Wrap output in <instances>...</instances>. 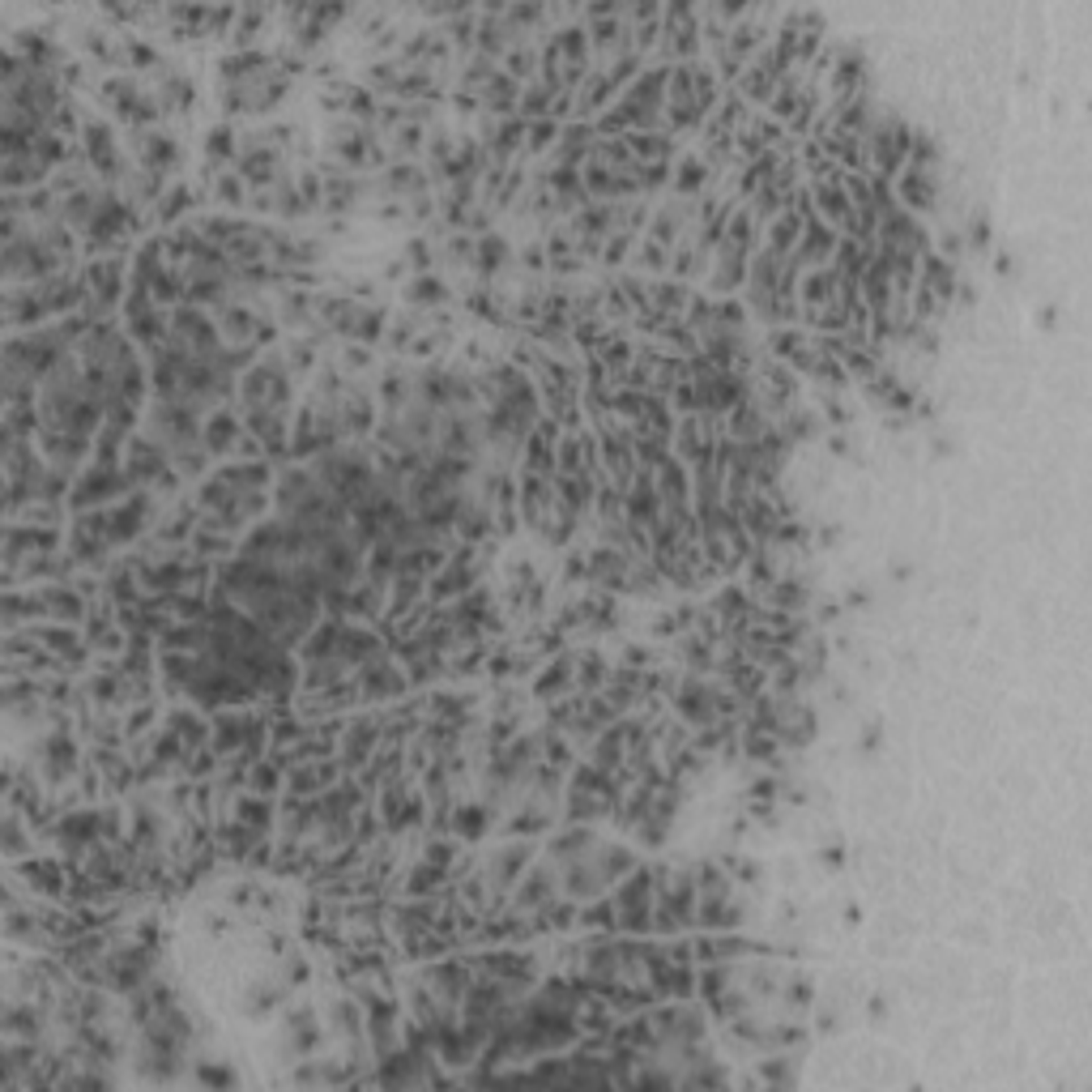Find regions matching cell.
Instances as JSON below:
<instances>
[{"instance_id": "cell-47", "label": "cell", "mask_w": 1092, "mask_h": 1092, "mask_svg": "<svg viewBox=\"0 0 1092 1092\" xmlns=\"http://www.w3.org/2000/svg\"><path fill=\"white\" fill-rule=\"evenodd\" d=\"M449 256H452V261H465V256H470V239H465V235L452 239V243H449Z\"/></svg>"}, {"instance_id": "cell-18", "label": "cell", "mask_w": 1092, "mask_h": 1092, "mask_svg": "<svg viewBox=\"0 0 1092 1092\" xmlns=\"http://www.w3.org/2000/svg\"><path fill=\"white\" fill-rule=\"evenodd\" d=\"M572 670H576V658L572 653H563L560 661H551L542 674H538V683H533V696H542V700H555V696H563L568 687H572Z\"/></svg>"}, {"instance_id": "cell-9", "label": "cell", "mask_w": 1092, "mask_h": 1092, "mask_svg": "<svg viewBox=\"0 0 1092 1092\" xmlns=\"http://www.w3.org/2000/svg\"><path fill=\"white\" fill-rule=\"evenodd\" d=\"M150 512H154V500H150L145 491L128 495L124 504L107 508V538H112V542H133V538H137V533L145 530Z\"/></svg>"}, {"instance_id": "cell-7", "label": "cell", "mask_w": 1092, "mask_h": 1092, "mask_svg": "<svg viewBox=\"0 0 1092 1092\" xmlns=\"http://www.w3.org/2000/svg\"><path fill=\"white\" fill-rule=\"evenodd\" d=\"M875 167H879V175L888 180V175H897L905 163H909V145H913V133L905 124H900L897 115H888L879 128H875Z\"/></svg>"}, {"instance_id": "cell-6", "label": "cell", "mask_w": 1092, "mask_h": 1092, "mask_svg": "<svg viewBox=\"0 0 1092 1092\" xmlns=\"http://www.w3.org/2000/svg\"><path fill=\"white\" fill-rule=\"evenodd\" d=\"M171 470V452L158 444L154 435H133L124 449V478L137 487V482H150V478H163Z\"/></svg>"}, {"instance_id": "cell-44", "label": "cell", "mask_w": 1092, "mask_h": 1092, "mask_svg": "<svg viewBox=\"0 0 1092 1092\" xmlns=\"http://www.w3.org/2000/svg\"><path fill=\"white\" fill-rule=\"evenodd\" d=\"M530 60H533L530 47H512V52H508V60H504V65H508L504 73H508V77H521V73H530Z\"/></svg>"}, {"instance_id": "cell-14", "label": "cell", "mask_w": 1092, "mask_h": 1092, "mask_svg": "<svg viewBox=\"0 0 1092 1092\" xmlns=\"http://www.w3.org/2000/svg\"><path fill=\"white\" fill-rule=\"evenodd\" d=\"M666 47H670L674 56H696V47H700V26H696V14L691 9H666Z\"/></svg>"}, {"instance_id": "cell-8", "label": "cell", "mask_w": 1092, "mask_h": 1092, "mask_svg": "<svg viewBox=\"0 0 1092 1092\" xmlns=\"http://www.w3.org/2000/svg\"><path fill=\"white\" fill-rule=\"evenodd\" d=\"M120 273H124V261H120V256L94 261V265L85 269V312H90V316L115 308V299H120Z\"/></svg>"}, {"instance_id": "cell-5", "label": "cell", "mask_w": 1092, "mask_h": 1092, "mask_svg": "<svg viewBox=\"0 0 1092 1092\" xmlns=\"http://www.w3.org/2000/svg\"><path fill=\"white\" fill-rule=\"evenodd\" d=\"M128 482L124 478V470H103V465H94L90 474H82L77 478V487H73V495H69V508L73 512H90L94 504H112V500H120V495H128Z\"/></svg>"}, {"instance_id": "cell-24", "label": "cell", "mask_w": 1092, "mask_h": 1092, "mask_svg": "<svg viewBox=\"0 0 1092 1092\" xmlns=\"http://www.w3.org/2000/svg\"><path fill=\"white\" fill-rule=\"evenodd\" d=\"M235 819L269 832V824H273V802H269L265 794H243V799L235 802Z\"/></svg>"}, {"instance_id": "cell-10", "label": "cell", "mask_w": 1092, "mask_h": 1092, "mask_svg": "<svg viewBox=\"0 0 1092 1092\" xmlns=\"http://www.w3.org/2000/svg\"><path fill=\"white\" fill-rule=\"evenodd\" d=\"M530 858H533V845H504L500 854H491V862H487L491 892H495V897H504L508 888L521 879V870L530 867Z\"/></svg>"}, {"instance_id": "cell-4", "label": "cell", "mask_w": 1092, "mask_h": 1092, "mask_svg": "<svg viewBox=\"0 0 1092 1092\" xmlns=\"http://www.w3.org/2000/svg\"><path fill=\"white\" fill-rule=\"evenodd\" d=\"M291 363L282 359V354H265L256 367H248L243 372V380H239V397H243V406H273V410H286L291 406Z\"/></svg>"}, {"instance_id": "cell-19", "label": "cell", "mask_w": 1092, "mask_h": 1092, "mask_svg": "<svg viewBox=\"0 0 1092 1092\" xmlns=\"http://www.w3.org/2000/svg\"><path fill=\"white\" fill-rule=\"evenodd\" d=\"M137 150H141V163H145V171H158V175H163V171L175 163V154H180V150H175V141L163 137V133H145V137L137 141Z\"/></svg>"}, {"instance_id": "cell-20", "label": "cell", "mask_w": 1092, "mask_h": 1092, "mask_svg": "<svg viewBox=\"0 0 1092 1092\" xmlns=\"http://www.w3.org/2000/svg\"><path fill=\"white\" fill-rule=\"evenodd\" d=\"M218 316H223L226 333L235 337V342H248V337H261V342H265V337H269V324H261V321H256V316H253V312H248V308H235V303H223V312H218Z\"/></svg>"}, {"instance_id": "cell-28", "label": "cell", "mask_w": 1092, "mask_h": 1092, "mask_svg": "<svg viewBox=\"0 0 1092 1092\" xmlns=\"http://www.w3.org/2000/svg\"><path fill=\"white\" fill-rule=\"evenodd\" d=\"M704 180H709V171H704L700 158H683V163H679V175H674V188L683 196H691L704 188Z\"/></svg>"}, {"instance_id": "cell-25", "label": "cell", "mask_w": 1092, "mask_h": 1092, "mask_svg": "<svg viewBox=\"0 0 1092 1092\" xmlns=\"http://www.w3.org/2000/svg\"><path fill=\"white\" fill-rule=\"evenodd\" d=\"M521 133H525V120H504V124L491 133V154H495V163L508 167V154L521 145Z\"/></svg>"}, {"instance_id": "cell-40", "label": "cell", "mask_w": 1092, "mask_h": 1092, "mask_svg": "<svg viewBox=\"0 0 1092 1092\" xmlns=\"http://www.w3.org/2000/svg\"><path fill=\"white\" fill-rule=\"evenodd\" d=\"M815 432V422L807 410H785V440H807Z\"/></svg>"}, {"instance_id": "cell-48", "label": "cell", "mask_w": 1092, "mask_h": 1092, "mask_svg": "<svg viewBox=\"0 0 1092 1092\" xmlns=\"http://www.w3.org/2000/svg\"><path fill=\"white\" fill-rule=\"evenodd\" d=\"M346 363H351V367H363V363H367V354L359 351V346H354V351H346Z\"/></svg>"}, {"instance_id": "cell-11", "label": "cell", "mask_w": 1092, "mask_h": 1092, "mask_svg": "<svg viewBox=\"0 0 1092 1092\" xmlns=\"http://www.w3.org/2000/svg\"><path fill=\"white\" fill-rule=\"evenodd\" d=\"M243 427H239V414L235 410H213L210 419H205V427H201V444H205V452L210 457H218V452L226 449H239L243 444Z\"/></svg>"}, {"instance_id": "cell-12", "label": "cell", "mask_w": 1092, "mask_h": 1092, "mask_svg": "<svg viewBox=\"0 0 1092 1092\" xmlns=\"http://www.w3.org/2000/svg\"><path fill=\"white\" fill-rule=\"evenodd\" d=\"M82 141H85V158H90V167H94L98 175L115 180V175H120V154H115L112 133L98 124V120H90V124L82 128Z\"/></svg>"}, {"instance_id": "cell-3", "label": "cell", "mask_w": 1092, "mask_h": 1092, "mask_svg": "<svg viewBox=\"0 0 1092 1092\" xmlns=\"http://www.w3.org/2000/svg\"><path fill=\"white\" fill-rule=\"evenodd\" d=\"M666 82H670V73L666 69H653L649 77H640V82L631 85L628 94L619 98V107H611V112L598 120V128L602 133H615V128H649L658 124V112H661V90H666Z\"/></svg>"}, {"instance_id": "cell-37", "label": "cell", "mask_w": 1092, "mask_h": 1092, "mask_svg": "<svg viewBox=\"0 0 1092 1092\" xmlns=\"http://www.w3.org/2000/svg\"><path fill=\"white\" fill-rule=\"evenodd\" d=\"M205 150H210V158H231V154L239 158V150H235V133H231L226 124H223V128H213L210 137H205Z\"/></svg>"}, {"instance_id": "cell-13", "label": "cell", "mask_w": 1092, "mask_h": 1092, "mask_svg": "<svg viewBox=\"0 0 1092 1092\" xmlns=\"http://www.w3.org/2000/svg\"><path fill=\"white\" fill-rule=\"evenodd\" d=\"M39 769L47 772V781H69L73 777V769H77V742H73L65 730H56L52 739L43 742Z\"/></svg>"}, {"instance_id": "cell-27", "label": "cell", "mask_w": 1092, "mask_h": 1092, "mask_svg": "<svg viewBox=\"0 0 1092 1092\" xmlns=\"http://www.w3.org/2000/svg\"><path fill=\"white\" fill-rule=\"evenodd\" d=\"M406 299L410 303H444V299H449V286L440 278H432V273H419V278L410 282Z\"/></svg>"}, {"instance_id": "cell-34", "label": "cell", "mask_w": 1092, "mask_h": 1092, "mask_svg": "<svg viewBox=\"0 0 1092 1092\" xmlns=\"http://www.w3.org/2000/svg\"><path fill=\"white\" fill-rule=\"evenodd\" d=\"M26 849H30V845H26V837H22V815L9 811V815H5V854L22 858Z\"/></svg>"}, {"instance_id": "cell-16", "label": "cell", "mask_w": 1092, "mask_h": 1092, "mask_svg": "<svg viewBox=\"0 0 1092 1092\" xmlns=\"http://www.w3.org/2000/svg\"><path fill=\"white\" fill-rule=\"evenodd\" d=\"M235 163H239L235 175H243V180H253V184H269L278 175V154H273L269 145H261V141H248V145L239 150Z\"/></svg>"}, {"instance_id": "cell-45", "label": "cell", "mask_w": 1092, "mask_h": 1092, "mask_svg": "<svg viewBox=\"0 0 1092 1092\" xmlns=\"http://www.w3.org/2000/svg\"><path fill=\"white\" fill-rule=\"evenodd\" d=\"M218 196H223V201H231V205H239V201H243V184H239V175H223V184H218Z\"/></svg>"}, {"instance_id": "cell-39", "label": "cell", "mask_w": 1092, "mask_h": 1092, "mask_svg": "<svg viewBox=\"0 0 1092 1092\" xmlns=\"http://www.w3.org/2000/svg\"><path fill=\"white\" fill-rule=\"evenodd\" d=\"M769 384H772V392H777V402H789V397H794V389H799L794 372H789V367H781V363L769 367Z\"/></svg>"}, {"instance_id": "cell-30", "label": "cell", "mask_w": 1092, "mask_h": 1092, "mask_svg": "<svg viewBox=\"0 0 1092 1092\" xmlns=\"http://www.w3.org/2000/svg\"><path fill=\"white\" fill-rule=\"evenodd\" d=\"M265 22V9H256V5H248V9H239L235 14V30H231V39L248 52V43H253V35H256V26Z\"/></svg>"}, {"instance_id": "cell-23", "label": "cell", "mask_w": 1092, "mask_h": 1092, "mask_svg": "<svg viewBox=\"0 0 1092 1092\" xmlns=\"http://www.w3.org/2000/svg\"><path fill=\"white\" fill-rule=\"evenodd\" d=\"M231 546H235V533L210 530V525H196V530H193V551H196V555H201L205 563L218 560V555H231Z\"/></svg>"}, {"instance_id": "cell-41", "label": "cell", "mask_w": 1092, "mask_h": 1092, "mask_svg": "<svg viewBox=\"0 0 1092 1092\" xmlns=\"http://www.w3.org/2000/svg\"><path fill=\"white\" fill-rule=\"evenodd\" d=\"M188 201H193V193H188V188H171V193L163 196V210H158V218H163V223L180 218V213L188 210Z\"/></svg>"}, {"instance_id": "cell-32", "label": "cell", "mask_w": 1092, "mask_h": 1092, "mask_svg": "<svg viewBox=\"0 0 1092 1092\" xmlns=\"http://www.w3.org/2000/svg\"><path fill=\"white\" fill-rule=\"evenodd\" d=\"M602 674H606V661L598 658V653H585V658H581V674H576L581 696H593V691H598V683H602Z\"/></svg>"}, {"instance_id": "cell-22", "label": "cell", "mask_w": 1092, "mask_h": 1092, "mask_svg": "<svg viewBox=\"0 0 1092 1092\" xmlns=\"http://www.w3.org/2000/svg\"><path fill=\"white\" fill-rule=\"evenodd\" d=\"M905 201H909L913 210H930V201H935V171H922V167H909L905 171Z\"/></svg>"}, {"instance_id": "cell-43", "label": "cell", "mask_w": 1092, "mask_h": 1092, "mask_svg": "<svg viewBox=\"0 0 1092 1092\" xmlns=\"http://www.w3.org/2000/svg\"><path fill=\"white\" fill-rule=\"evenodd\" d=\"M124 60H128V65H158L154 47H150V43H141V39H128L124 43Z\"/></svg>"}, {"instance_id": "cell-35", "label": "cell", "mask_w": 1092, "mask_h": 1092, "mask_svg": "<svg viewBox=\"0 0 1092 1092\" xmlns=\"http://www.w3.org/2000/svg\"><path fill=\"white\" fill-rule=\"evenodd\" d=\"M551 98H555V90L533 85V90H525V94H521V112H525V115H546V120H551Z\"/></svg>"}, {"instance_id": "cell-26", "label": "cell", "mask_w": 1092, "mask_h": 1092, "mask_svg": "<svg viewBox=\"0 0 1092 1092\" xmlns=\"http://www.w3.org/2000/svg\"><path fill=\"white\" fill-rule=\"evenodd\" d=\"M628 150L636 158H653V163H666L670 158V141L658 137V133H631L628 137Z\"/></svg>"}, {"instance_id": "cell-1", "label": "cell", "mask_w": 1092, "mask_h": 1092, "mask_svg": "<svg viewBox=\"0 0 1092 1092\" xmlns=\"http://www.w3.org/2000/svg\"><path fill=\"white\" fill-rule=\"evenodd\" d=\"M316 478H321L324 487L333 491L342 504H359L367 491L376 487V465L367 462L363 452L354 449H333V452H321V462H316Z\"/></svg>"}, {"instance_id": "cell-36", "label": "cell", "mask_w": 1092, "mask_h": 1092, "mask_svg": "<svg viewBox=\"0 0 1092 1092\" xmlns=\"http://www.w3.org/2000/svg\"><path fill=\"white\" fill-rule=\"evenodd\" d=\"M487 815H491V807H465V811L457 815V832H462V837L487 832Z\"/></svg>"}, {"instance_id": "cell-46", "label": "cell", "mask_w": 1092, "mask_h": 1092, "mask_svg": "<svg viewBox=\"0 0 1092 1092\" xmlns=\"http://www.w3.org/2000/svg\"><path fill=\"white\" fill-rule=\"evenodd\" d=\"M419 137H422V128L419 124H406L402 133H397V150H419Z\"/></svg>"}, {"instance_id": "cell-21", "label": "cell", "mask_w": 1092, "mask_h": 1092, "mask_svg": "<svg viewBox=\"0 0 1092 1092\" xmlns=\"http://www.w3.org/2000/svg\"><path fill=\"white\" fill-rule=\"evenodd\" d=\"M478 94H482V103H491L495 112H512L521 98V85H517V77H508V73H491L487 85H482Z\"/></svg>"}, {"instance_id": "cell-17", "label": "cell", "mask_w": 1092, "mask_h": 1092, "mask_svg": "<svg viewBox=\"0 0 1092 1092\" xmlns=\"http://www.w3.org/2000/svg\"><path fill=\"white\" fill-rule=\"evenodd\" d=\"M337 772H342V764H333V759H312V769L308 764H299V769L291 772V794L294 799H312V794H321L324 785L333 781Z\"/></svg>"}, {"instance_id": "cell-15", "label": "cell", "mask_w": 1092, "mask_h": 1092, "mask_svg": "<svg viewBox=\"0 0 1092 1092\" xmlns=\"http://www.w3.org/2000/svg\"><path fill=\"white\" fill-rule=\"evenodd\" d=\"M551 900H555V870H533L530 879L517 888L512 909L517 913H542Z\"/></svg>"}, {"instance_id": "cell-31", "label": "cell", "mask_w": 1092, "mask_h": 1092, "mask_svg": "<svg viewBox=\"0 0 1092 1092\" xmlns=\"http://www.w3.org/2000/svg\"><path fill=\"white\" fill-rule=\"evenodd\" d=\"M832 82H837L840 94H854V85L862 82V52H845V56H840V65H837V77H832Z\"/></svg>"}, {"instance_id": "cell-33", "label": "cell", "mask_w": 1092, "mask_h": 1092, "mask_svg": "<svg viewBox=\"0 0 1092 1092\" xmlns=\"http://www.w3.org/2000/svg\"><path fill=\"white\" fill-rule=\"evenodd\" d=\"M278 781H282V769H278V759H269V764H256L253 772H248V785H253V794H273L278 789Z\"/></svg>"}, {"instance_id": "cell-49", "label": "cell", "mask_w": 1092, "mask_h": 1092, "mask_svg": "<svg viewBox=\"0 0 1092 1092\" xmlns=\"http://www.w3.org/2000/svg\"><path fill=\"white\" fill-rule=\"evenodd\" d=\"M828 419H832V422H845V410H840V402H828Z\"/></svg>"}, {"instance_id": "cell-29", "label": "cell", "mask_w": 1092, "mask_h": 1092, "mask_svg": "<svg viewBox=\"0 0 1092 1092\" xmlns=\"http://www.w3.org/2000/svg\"><path fill=\"white\" fill-rule=\"evenodd\" d=\"M504 261V239L500 235H482L478 239V253H474V269L478 273H495V265Z\"/></svg>"}, {"instance_id": "cell-38", "label": "cell", "mask_w": 1092, "mask_h": 1092, "mask_svg": "<svg viewBox=\"0 0 1092 1092\" xmlns=\"http://www.w3.org/2000/svg\"><path fill=\"white\" fill-rule=\"evenodd\" d=\"M772 598H777V606H785V611H799V606L807 602V585H802V581H781V585L772 589Z\"/></svg>"}, {"instance_id": "cell-2", "label": "cell", "mask_w": 1092, "mask_h": 1092, "mask_svg": "<svg viewBox=\"0 0 1092 1092\" xmlns=\"http://www.w3.org/2000/svg\"><path fill=\"white\" fill-rule=\"evenodd\" d=\"M670 124L674 128H691L700 124L709 107L717 103V85L713 73L704 65H687V69H670Z\"/></svg>"}, {"instance_id": "cell-42", "label": "cell", "mask_w": 1092, "mask_h": 1092, "mask_svg": "<svg viewBox=\"0 0 1092 1092\" xmlns=\"http://www.w3.org/2000/svg\"><path fill=\"white\" fill-rule=\"evenodd\" d=\"M555 133H560L555 120H538V124H530V150H546V145L555 141Z\"/></svg>"}]
</instances>
